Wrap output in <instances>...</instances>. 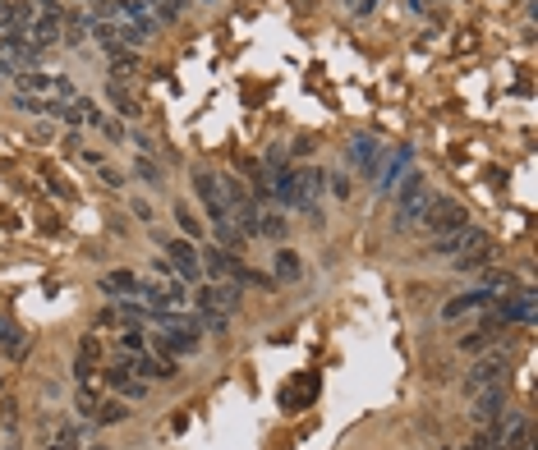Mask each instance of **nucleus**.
Instances as JSON below:
<instances>
[{
  "mask_svg": "<svg viewBox=\"0 0 538 450\" xmlns=\"http://www.w3.org/2000/svg\"><path fill=\"white\" fill-rule=\"evenodd\" d=\"M198 308H212V312H230L240 308V285L235 280H212V285H203V295H198Z\"/></svg>",
  "mask_w": 538,
  "mask_h": 450,
  "instance_id": "7",
  "label": "nucleus"
},
{
  "mask_svg": "<svg viewBox=\"0 0 538 450\" xmlns=\"http://www.w3.org/2000/svg\"><path fill=\"white\" fill-rule=\"evenodd\" d=\"M428 202H433V189H428L419 175H409L405 189H400V198H396V230H414V225H424Z\"/></svg>",
  "mask_w": 538,
  "mask_h": 450,
  "instance_id": "1",
  "label": "nucleus"
},
{
  "mask_svg": "<svg viewBox=\"0 0 538 450\" xmlns=\"http://www.w3.org/2000/svg\"><path fill=\"white\" fill-rule=\"evenodd\" d=\"M97 326H120V312H115V308H106L102 317H97Z\"/></svg>",
  "mask_w": 538,
  "mask_h": 450,
  "instance_id": "32",
  "label": "nucleus"
},
{
  "mask_svg": "<svg viewBox=\"0 0 538 450\" xmlns=\"http://www.w3.org/2000/svg\"><path fill=\"white\" fill-rule=\"evenodd\" d=\"M120 345L129 349V354H148V336H143V326H129V331L120 336Z\"/></svg>",
  "mask_w": 538,
  "mask_h": 450,
  "instance_id": "23",
  "label": "nucleus"
},
{
  "mask_svg": "<svg viewBox=\"0 0 538 450\" xmlns=\"http://www.w3.org/2000/svg\"><path fill=\"white\" fill-rule=\"evenodd\" d=\"M14 106H18V111H28V115H46V101H42V97H33V92H18Z\"/></svg>",
  "mask_w": 538,
  "mask_h": 450,
  "instance_id": "24",
  "label": "nucleus"
},
{
  "mask_svg": "<svg viewBox=\"0 0 538 450\" xmlns=\"http://www.w3.org/2000/svg\"><path fill=\"white\" fill-rule=\"evenodd\" d=\"M9 450H18V446H9Z\"/></svg>",
  "mask_w": 538,
  "mask_h": 450,
  "instance_id": "37",
  "label": "nucleus"
},
{
  "mask_svg": "<svg viewBox=\"0 0 538 450\" xmlns=\"http://www.w3.org/2000/svg\"><path fill=\"white\" fill-rule=\"evenodd\" d=\"M313 390H318V381H313V377H299V386H281V405H286V409H295L299 405V400H308L313 395Z\"/></svg>",
  "mask_w": 538,
  "mask_h": 450,
  "instance_id": "19",
  "label": "nucleus"
},
{
  "mask_svg": "<svg viewBox=\"0 0 538 450\" xmlns=\"http://www.w3.org/2000/svg\"><path fill=\"white\" fill-rule=\"evenodd\" d=\"M506 349H493V354H483L474 368H469V377H465V395H474V390H483V386H497L502 381V373H506Z\"/></svg>",
  "mask_w": 538,
  "mask_h": 450,
  "instance_id": "5",
  "label": "nucleus"
},
{
  "mask_svg": "<svg viewBox=\"0 0 538 450\" xmlns=\"http://www.w3.org/2000/svg\"><path fill=\"white\" fill-rule=\"evenodd\" d=\"M92 418H97V423H124V418H129V409H124V400H97Z\"/></svg>",
  "mask_w": 538,
  "mask_h": 450,
  "instance_id": "18",
  "label": "nucleus"
},
{
  "mask_svg": "<svg viewBox=\"0 0 538 450\" xmlns=\"http://www.w3.org/2000/svg\"><path fill=\"white\" fill-rule=\"evenodd\" d=\"M102 180L111 184V189H120V170H111V165H102Z\"/></svg>",
  "mask_w": 538,
  "mask_h": 450,
  "instance_id": "34",
  "label": "nucleus"
},
{
  "mask_svg": "<svg viewBox=\"0 0 538 450\" xmlns=\"http://www.w3.org/2000/svg\"><path fill=\"white\" fill-rule=\"evenodd\" d=\"M156 349H161V354H193V349H198V331L193 326H166L161 336H156Z\"/></svg>",
  "mask_w": 538,
  "mask_h": 450,
  "instance_id": "9",
  "label": "nucleus"
},
{
  "mask_svg": "<svg viewBox=\"0 0 538 450\" xmlns=\"http://www.w3.org/2000/svg\"><path fill=\"white\" fill-rule=\"evenodd\" d=\"M350 161H355L359 170L373 175V170H377V143H373V138H355V143H350Z\"/></svg>",
  "mask_w": 538,
  "mask_h": 450,
  "instance_id": "16",
  "label": "nucleus"
},
{
  "mask_svg": "<svg viewBox=\"0 0 538 450\" xmlns=\"http://www.w3.org/2000/svg\"><path fill=\"white\" fill-rule=\"evenodd\" d=\"M111 101H115V106H120V111H124V115H139V106H134V101H129V97H124V92H120V87H111Z\"/></svg>",
  "mask_w": 538,
  "mask_h": 450,
  "instance_id": "30",
  "label": "nucleus"
},
{
  "mask_svg": "<svg viewBox=\"0 0 538 450\" xmlns=\"http://www.w3.org/2000/svg\"><path fill=\"white\" fill-rule=\"evenodd\" d=\"M166 258H171V267H175V271H180L184 285L203 276V271H198V248H193L189 239H171V243H166Z\"/></svg>",
  "mask_w": 538,
  "mask_h": 450,
  "instance_id": "8",
  "label": "nucleus"
},
{
  "mask_svg": "<svg viewBox=\"0 0 538 450\" xmlns=\"http://www.w3.org/2000/svg\"><path fill=\"white\" fill-rule=\"evenodd\" d=\"M350 9H355V14H373L377 0H350Z\"/></svg>",
  "mask_w": 538,
  "mask_h": 450,
  "instance_id": "33",
  "label": "nucleus"
},
{
  "mask_svg": "<svg viewBox=\"0 0 538 450\" xmlns=\"http://www.w3.org/2000/svg\"><path fill=\"white\" fill-rule=\"evenodd\" d=\"M493 290H469V295H456L451 303L442 308V317H465V312H483V308H493Z\"/></svg>",
  "mask_w": 538,
  "mask_h": 450,
  "instance_id": "10",
  "label": "nucleus"
},
{
  "mask_svg": "<svg viewBox=\"0 0 538 450\" xmlns=\"http://www.w3.org/2000/svg\"><path fill=\"white\" fill-rule=\"evenodd\" d=\"M124 373H139V377H148V381H166V377H175V363L152 358V354H139V358H129V363H124Z\"/></svg>",
  "mask_w": 538,
  "mask_h": 450,
  "instance_id": "12",
  "label": "nucleus"
},
{
  "mask_svg": "<svg viewBox=\"0 0 538 450\" xmlns=\"http://www.w3.org/2000/svg\"><path fill=\"white\" fill-rule=\"evenodd\" d=\"M106 381H111V386L120 390L124 400H143V390H148V386H143V377H129L124 368H111V373H106Z\"/></svg>",
  "mask_w": 538,
  "mask_h": 450,
  "instance_id": "14",
  "label": "nucleus"
},
{
  "mask_svg": "<svg viewBox=\"0 0 538 450\" xmlns=\"http://www.w3.org/2000/svg\"><path fill=\"white\" fill-rule=\"evenodd\" d=\"M139 175H143L148 184H156V180H161V170H156V161H148V156H139Z\"/></svg>",
  "mask_w": 538,
  "mask_h": 450,
  "instance_id": "29",
  "label": "nucleus"
},
{
  "mask_svg": "<svg viewBox=\"0 0 538 450\" xmlns=\"http://www.w3.org/2000/svg\"><path fill=\"white\" fill-rule=\"evenodd\" d=\"M28 42L33 46H55L60 42V14H42V18H33V23H28Z\"/></svg>",
  "mask_w": 538,
  "mask_h": 450,
  "instance_id": "11",
  "label": "nucleus"
},
{
  "mask_svg": "<svg viewBox=\"0 0 538 450\" xmlns=\"http://www.w3.org/2000/svg\"><path fill=\"white\" fill-rule=\"evenodd\" d=\"M102 295H139V271H106L102 276Z\"/></svg>",
  "mask_w": 538,
  "mask_h": 450,
  "instance_id": "13",
  "label": "nucleus"
},
{
  "mask_svg": "<svg viewBox=\"0 0 538 450\" xmlns=\"http://www.w3.org/2000/svg\"><path fill=\"white\" fill-rule=\"evenodd\" d=\"M198 331H212V336H226V312H212V308H203Z\"/></svg>",
  "mask_w": 538,
  "mask_h": 450,
  "instance_id": "22",
  "label": "nucleus"
},
{
  "mask_svg": "<svg viewBox=\"0 0 538 450\" xmlns=\"http://www.w3.org/2000/svg\"><path fill=\"white\" fill-rule=\"evenodd\" d=\"M433 248L442 253V258H465V253H488V234L478 230L474 221H469L465 230H456V234H442V239H433Z\"/></svg>",
  "mask_w": 538,
  "mask_h": 450,
  "instance_id": "3",
  "label": "nucleus"
},
{
  "mask_svg": "<svg viewBox=\"0 0 538 450\" xmlns=\"http://www.w3.org/2000/svg\"><path fill=\"white\" fill-rule=\"evenodd\" d=\"M97 124H102V133H106V138H111V143H120V138H124V129H120V124H115V120H106V115H102V120H97Z\"/></svg>",
  "mask_w": 538,
  "mask_h": 450,
  "instance_id": "31",
  "label": "nucleus"
},
{
  "mask_svg": "<svg viewBox=\"0 0 538 450\" xmlns=\"http://www.w3.org/2000/svg\"><path fill=\"white\" fill-rule=\"evenodd\" d=\"M175 221H180V225H184V234H189V239H193V234H203V225H198V221H193V212H189V207H184V202H175Z\"/></svg>",
  "mask_w": 538,
  "mask_h": 450,
  "instance_id": "25",
  "label": "nucleus"
},
{
  "mask_svg": "<svg viewBox=\"0 0 538 450\" xmlns=\"http://www.w3.org/2000/svg\"><path fill=\"white\" fill-rule=\"evenodd\" d=\"M502 409H506V386H502V381H497V386H483V390H474V395H469V418H474L478 427L497 423V418H502Z\"/></svg>",
  "mask_w": 538,
  "mask_h": 450,
  "instance_id": "4",
  "label": "nucleus"
},
{
  "mask_svg": "<svg viewBox=\"0 0 538 450\" xmlns=\"http://www.w3.org/2000/svg\"><path fill=\"white\" fill-rule=\"evenodd\" d=\"M18 83H23V92H46V87H55V78L51 74H42V70H23V74H18Z\"/></svg>",
  "mask_w": 538,
  "mask_h": 450,
  "instance_id": "20",
  "label": "nucleus"
},
{
  "mask_svg": "<svg viewBox=\"0 0 538 450\" xmlns=\"http://www.w3.org/2000/svg\"><path fill=\"white\" fill-rule=\"evenodd\" d=\"M488 345H493V326H474V331H469V336L461 340L465 354H478V349H488Z\"/></svg>",
  "mask_w": 538,
  "mask_h": 450,
  "instance_id": "21",
  "label": "nucleus"
},
{
  "mask_svg": "<svg viewBox=\"0 0 538 450\" xmlns=\"http://www.w3.org/2000/svg\"><path fill=\"white\" fill-rule=\"evenodd\" d=\"M46 450H78V437L70 432V427H65V432H60V437H55V441H51V446H46Z\"/></svg>",
  "mask_w": 538,
  "mask_h": 450,
  "instance_id": "28",
  "label": "nucleus"
},
{
  "mask_svg": "<svg viewBox=\"0 0 538 450\" xmlns=\"http://www.w3.org/2000/svg\"><path fill=\"white\" fill-rule=\"evenodd\" d=\"M409 9H414V14H428V0H409Z\"/></svg>",
  "mask_w": 538,
  "mask_h": 450,
  "instance_id": "35",
  "label": "nucleus"
},
{
  "mask_svg": "<svg viewBox=\"0 0 538 450\" xmlns=\"http://www.w3.org/2000/svg\"><path fill=\"white\" fill-rule=\"evenodd\" d=\"M156 14H161V18H180L184 14V0H156Z\"/></svg>",
  "mask_w": 538,
  "mask_h": 450,
  "instance_id": "27",
  "label": "nucleus"
},
{
  "mask_svg": "<svg viewBox=\"0 0 538 450\" xmlns=\"http://www.w3.org/2000/svg\"><path fill=\"white\" fill-rule=\"evenodd\" d=\"M92 450H106V446H92Z\"/></svg>",
  "mask_w": 538,
  "mask_h": 450,
  "instance_id": "36",
  "label": "nucleus"
},
{
  "mask_svg": "<svg viewBox=\"0 0 538 450\" xmlns=\"http://www.w3.org/2000/svg\"><path fill=\"white\" fill-rule=\"evenodd\" d=\"M217 193H221V202H226L230 212H235V207H244V202H249V189H244V184L235 180V175H226V180H217Z\"/></svg>",
  "mask_w": 538,
  "mask_h": 450,
  "instance_id": "17",
  "label": "nucleus"
},
{
  "mask_svg": "<svg viewBox=\"0 0 538 450\" xmlns=\"http://www.w3.org/2000/svg\"><path fill=\"white\" fill-rule=\"evenodd\" d=\"M424 225L433 230V239H442V234L465 230L469 212L461 207V202H451V198H433V202H428V212H424Z\"/></svg>",
  "mask_w": 538,
  "mask_h": 450,
  "instance_id": "2",
  "label": "nucleus"
},
{
  "mask_svg": "<svg viewBox=\"0 0 538 450\" xmlns=\"http://www.w3.org/2000/svg\"><path fill=\"white\" fill-rule=\"evenodd\" d=\"M0 386H5V381H0Z\"/></svg>",
  "mask_w": 538,
  "mask_h": 450,
  "instance_id": "38",
  "label": "nucleus"
},
{
  "mask_svg": "<svg viewBox=\"0 0 538 450\" xmlns=\"http://www.w3.org/2000/svg\"><path fill=\"white\" fill-rule=\"evenodd\" d=\"M97 354H102V345H97V336H87L83 345H78V363H92Z\"/></svg>",
  "mask_w": 538,
  "mask_h": 450,
  "instance_id": "26",
  "label": "nucleus"
},
{
  "mask_svg": "<svg viewBox=\"0 0 538 450\" xmlns=\"http://www.w3.org/2000/svg\"><path fill=\"white\" fill-rule=\"evenodd\" d=\"M193 189H198V202L208 207L212 225H230V207L221 202V193H217V180H212L208 170H193Z\"/></svg>",
  "mask_w": 538,
  "mask_h": 450,
  "instance_id": "6",
  "label": "nucleus"
},
{
  "mask_svg": "<svg viewBox=\"0 0 538 450\" xmlns=\"http://www.w3.org/2000/svg\"><path fill=\"white\" fill-rule=\"evenodd\" d=\"M271 262H276V280H286V285L304 276V258H299V253H290V248H281Z\"/></svg>",
  "mask_w": 538,
  "mask_h": 450,
  "instance_id": "15",
  "label": "nucleus"
}]
</instances>
